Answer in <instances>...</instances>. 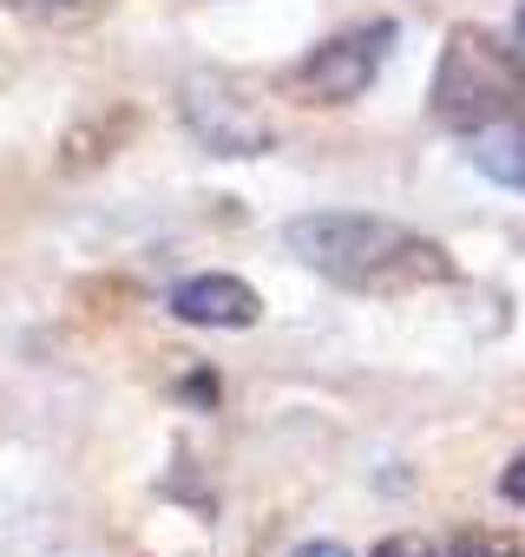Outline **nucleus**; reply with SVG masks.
<instances>
[{"label": "nucleus", "mask_w": 525, "mask_h": 557, "mask_svg": "<svg viewBox=\"0 0 525 557\" xmlns=\"http://www.w3.org/2000/svg\"><path fill=\"white\" fill-rule=\"evenodd\" d=\"M290 256H303L316 275L355 289V296H414L434 283H453V256L388 216H355V210H316L283 230Z\"/></svg>", "instance_id": "1"}, {"label": "nucleus", "mask_w": 525, "mask_h": 557, "mask_svg": "<svg viewBox=\"0 0 525 557\" xmlns=\"http://www.w3.org/2000/svg\"><path fill=\"white\" fill-rule=\"evenodd\" d=\"M427 112L447 132H486L505 119H525V60L518 47L492 40L486 27H453L427 86Z\"/></svg>", "instance_id": "2"}, {"label": "nucleus", "mask_w": 525, "mask_h": 557, "mask_svg": "<svg viewBox=\"0 0 525 557\" xmlns=\"http://www.w3.org/2000/svg\"><path fill=\"white\" fill-rule=\"evenodd\" d=\"M388 47H394V21L349 27V34L322 40V47L290 73V92H296L303 106H349V99H362V92L375 86V73H381Z\"/></svg>", "instance_id": "3"}, {"label": "nucleus", "mask_w": 525, "mask_h": 557, "mask_svg": "<svg viewBox=\"0 0 525 557\" xmlns=\"http://www.w3.org/2000/svg\"><path fill=\"white\" fill-rule=\"evenodd\" d=\"M178 106H184V125L197 132V145L217 151V158H256V151H270V119H262L249 99H236V86L217 79V73L184 79Z\"/></svg>", "instance_id": "4"}, {"label": "nucleus", "mask_w": 525, "mask_h": 557, "mask_svg": "<svg viewBox=\"0 0 525 557\" xmlns=\"http://www.w3.org/2000/svg\"><path fill=\"white\" fill-rule=\"evenodd\" d=\"M171 315L184 329H256L262 322V296L243 283V275H184V283L171 289Z\"/></svg>", "instance_id": "5"}, {"label": "nucleus", "mask_w": 525, "mask_h": 557, "mask_svg": "<svg viewBox=\"0 0 525 557\" xmlns=\"http://www.w3.org/2000/svg\"><path fill=\"white\" fill-rule=\"evenodd\" d=\"M466 158H473L479 177H492V184H505V190H525V119L466 132Z\"/></svg>", "instance_id": "6"}, {"label": "nucleus", "mask_w": 525, "mask_h": 557, "mask_svg": "<svg viewBox=\"0 0 525 557\" xmlns=\"http://www.w3.org/2000/svg\"><path fill=\"white\" fill-rule=\"evenodd\" d=\"M132 132V119L125 112H112V125L99 119L93 132H73L66 145H60V171H86V164H99V158H112V145Z\"/></svg>", "instance_id": "7"}, {"label": "nucleus", "mask_w": 525, "mask_h": 557, "mask_svg": "<svg viewBox=\"0 0 525 557\" xmlns=\"http://www.w3.org/2000/svg\"><path fill=\"white\" fill-rule=\"evenodd\" d=\"M8 8L27 14V21H80V14L106 8V0H8Z\"/></svg>", "instance_id": "8"}, {"label": "nucleus", "mask_w": 525, "mask_h": 557, "mask_svg": "<svg viewBox=\"0 0 525 557\" xmlns=\"http://www.w3.org/2000/svg\"><path fill=\"white\" fill-rule=\"evenodd\" d=\"M447 557H518V537H505V531H466Z\"/></svg>", "instance_id": "9"}, {"label": "nucleus", "mask_w": 525, "mask_h": 557, "mask_svg": "<svg viewBox=\"0 0 525 557\" xmlns=\"http://www.w3.org/2000/svg\"><path fill=\"white\" fill-rule=\"evenodd\" d=\"M375 557H434V544H427V537H414V531H401V537H381V544H375Z\"/></svg>", "instance_id": "10"}, {"label": "nucleus", "mask_w": 525, "mask_h": 557, "mask_svg": "<svg viewBox=\"0 0 525 557\" xmlns=\"http://www.w3.org/2000/svg\"><path fill=\"white\" fill-rule=\"evenodd\" d=\"M499 492H505L512 505H525V453H518V459H512V466L499 472Z\"/></svg>", "instance_id": "11"}, {"label": "nucleus", "mask_w": 525, "mask_h": 557, "mask_svg": "<svg viewBox=\"0 0 525 557\" xmlns=\"http://www.w3.org/2000/svg\"><path fill=\"white\" fill-rule=\"evenodd\" d=\"M296 557H349V550H342V544H329V537H316V544H303Z\"/></svg>", "instance_id": "12"}, {"label": "nucleus", "mask_w": 525, "mask_h": 557, "mask_svg": "<svg viewBox=\"0 0 525 557\" xmlns=\"http://www.w3.org/2000/svg\"><path fill=\"white\" fill-rule=\"evenodd\" d=\"M518 40H525V0H518Z\"/></svg>", "instance_id": "13"}]
</instances>
